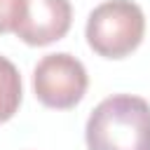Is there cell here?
<instances>
[{
    "mask_svg": "<svg viewBox=\"0 0 150 150\" xmlns=\"http://www.w3.org/2000/svg\"><path fill=\"white\" fill-rule=\"evenodd\" d=\"M21 98H23V84L19 68L7 56L0 54V124H5L16 115Z\"/></svg>",
    "mask_w": 150,
    "mask_h": 150,
    "instance_id": "cell-5",
    "label": "cell"
},
{
    "mask_svg": "<svg viewBox=\"0 0 150 150\" xmlns=\"http://www.w3.org/2000/svg\"><path fill=\"white\" fill-rule=\"evenodd\" d=\"M87 87L89 75L84 63L68 52L47 54L33 68V91L45 108L70 110L84 98Z\"/></svg>",
    "mask_w": 150,
    "mask_h": 150,
    "instance_id": "cell-3",
    "label": "cell"
},
{
    "mask_svg": "<svg viewBox=\"0 0 150 150\" xmlns=\"http://www.w3.org/2000/svg\"><path fill=\"white\" fill-rule=\"evenodd\" d=\"M26 0H0V35L14 33L19 21L23 19Z\"/></svg>",
    "mask_w": 150,
    "mask_h": 150,
    "instance_id": "cell-6",
    "label": "cell"
},
{
    "mask_svg": "<svg viewBox=\"0 0 150 150\" xmlns=\"http://www.w3.org/2000/svg\"><path fill=\"white\" fill-rule=\"evenodd\" d=\"M87 150H150V103L136 94H112L89 115Z\"/></svg>",
    "mask_w": 150,
    "mask_h": 150,
    "instance_id": "cell-1",
    "label": "cell"
},
{
    "mask_svg": "<svg viewBox=\"0 0 150 150\" xmlns=\"http://www.w3.org/2000/svg\"><path fill=\"white\" fill-rule=\"evenodd\" d=\"M145 35V14L134 0H105L96 5L84 26L87 45L103 59H124L138 49Z\"/></svg>",
    "mask_w": 150,
    "mask_h": 150,
    "instance_id": "cell-2",
    "label": "cell"
},
{
    "mask_svg": "<svg viewBox=\"0 0 150 150\" xmlns=\"http://www.w3.org/2000/svg\"><path fill=\"white\" fill-rule=\"evenodd\" d=\"M70 23V0H26V12L14 35L30 47H45L66 38Z\"/></svg>",
    "mask_w": 150,
    "mask_h": 150,
    "instance_id": "cell-4",
    "label": "cell"
}]
</instances>
